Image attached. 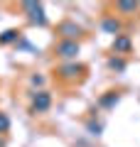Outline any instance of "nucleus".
<instances>
[{
  "label": "nucleus",
  "mask_w": 140,
  "mask_h": 147,
  "mask_svg": "<svg viewBox=\"0 0 140 147\" xmlns=\"http://www.w3.org/2000/svg\"><path fill=\"white\" fill-rule=\"evenodd\" d=\"M49 105H52V98H49L47 91L35 93V98H32V110L35 113H44V110H49Z\"/></svg>",
  "instance_id": "1"
},
{
  "label": "nucleus",
  "mask_w": 140,
  "mask_h": 147,
  "mask_svg": "<svg viewBox=\"0 0 140 147\" xmlns=\"http://www.w3.org/2000/svg\"><path fill=\"white\" fill-rule=\"evenodd\" d=\"M25 10H27V12H32V15H30V20H32V22H37V25H44V22H47L44 10H42L39 3H25Z\"/></svg>",
  "instance_id": "2"
},
{
  "label": "nucleus",
  "mask_w": 140,
  "mask_h": 147,
  "mask_svg": "<svg viewBox=\"0 0 140 147\" xmlns=\"http://www.w3.org/2000/svg\"><path fill=\"white\" fill-rule=\"evenodd\" d=\"M57 52L62 54V57L71 59V57H76V54H79V44L76 42H59L57 44Z\"/></svg>",
  "instance_id": "3"
},
{
  "label": "nucleus",
  "mask_w": 140,
  "mask_h": 147,
  "mask_svg": "<svg viewBox=\"0 0 140 147\" xmlns=\"http://www.w3.org/2000/svg\"><path fill=\"white\" fill-rule=\"evenodd\" d=\"M59 32H62L64 37H74V34H79V27H76V25H71V22H67V25L59 27Z\"/></svg>",
  "instance_id": "4"
},
{
  "label": "nucleus",
  "mask_w": 140,
  "mask_h": 147,
  "mask_svg": "<svg viewBox=\"0 0 140 147\" xmlns=\"http://www.w3.org/2000/svg\"><path fill=\"white\" fill-rule=\"evenodd\" d=\"M113 49H116V52H128V49H130V42L125 39V37H118L116 44H113Z\"/></svg>",
  "instance_id": "5"
},
{
  "label": "nucleus",
  "mask_w": 140,
  "mask_h": 147,
  "mask_svg": "<svg viewBox=\"0 0 140 147\" xmlns=\"http://www.w3.org/2000/svg\"><path fill=\"white\" fill-rule=\"evenodd\" d=\"M12 39H17V32L7 30V32H3V37H0V44H7V42H12Z\"/></svg>",
  "instance_id": "6"
},
{
  "label": "nucleus",
  "mask_w": 140,
  "mask_h": 147,
  "mask_svg": "<svg viewBox=\"0 0 140 147\" xmlns=\"http://www.w3.org/2000/svg\"><path fill=\"white\" fill-rule=\"evenodd\" d=\"M103 30H106V32H118L120 25H118L116 20H106V22H103Z\"/></svg>",
  "instance_id": "7"
},
{
  "label": "nucleus",
  "mask_w": 140,
  "mask_h": 147,
  "mask_svg": "<svg viewBox=\"0 0 140 147\" xmlns=\"http://www.w3.org/2000/svg\"><path fill=\"white\" fill-rule=\"evenodd\" d=\"M120 10H123V12H133V10H138V3H120Z\"/></svg>",
  "instance_id": "8"
},
{
  "label": "nucleus",
  "mask_w": 140,
  "mask_h": 147,
  "mask_svg": "<svg viewBox=\"0 0 140 147\" xmlns=\"http://www.w3.org/2000/svg\"><path fill=\"white\" fill-rule=\"evenodd\" d=\"M7 127H10V120H7L5 113H0V132H5Z\"/></svg>",
  "instance_id": "9"
},
{
  "label": "nucleus",
  "mask_w": 140,
  "mask_h": 147,
  "mask_svg": "<svg viewBox=\"0 0 140 147\" xmlns=\"http://www.w3.org/2000/svg\"><path fill=\"white\" fill-rule=\"evenodd\" d=\"M76 71H79V66H67V69H64V74H67V76H74Z\"/></svg>",
  "instance_id": "10"
},
{
  "label": "nucleus",
  "mask_w": 140,
  "mask_h": 147,
  "mask_svg": "<svg viewBox=\"0 0 140 147\" xmlns=\"http://www.w3.org/2000/svg\"><path fill=\"white\" fill-rule=\"evenodd\" d=\"M113 100H118V96H106V98H103V105H111Z\"/></svg>",
  "instance_id": "11"
},
{
  "label": "nucleus",
  "mask_w": 140,
  "mask_h": 147,
  "mask_svg": "<svg viewBox=\"0 0 140 147\" xmlns=\"http://www.w3.org/2000/svg\"><path fill=\"white\" fill-rule=\"evenodd\" d=\"M111 66H113V69H118V71H120V69H123V66H125V64H123V61H120V59H118V61H116V59H113V61H111Z\"/></svg>",
  "instance_id": "12"
}]
</instances>
